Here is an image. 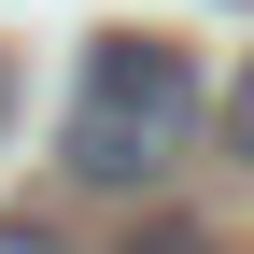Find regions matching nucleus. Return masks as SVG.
Returning a JSON list of instances; mask_svg holds the SVG:
<instances>
[{
	"label": "nucleus",
	"mask_w": 254,
	"mask_h": 254,
	"mask_svg": "<svg viewBox=\"0 0 254 254\" xmlns=\"http://www.w3.org/2000/svg\"><path fill=\"white\" fill-rule=\"evenodd\" d=\"M226 155H240V170H254V71L226 85Z\"/></svg>",
	"instance_id": "2"
},
{
	"label": "nucleus",
	"mask_w": 254,
	"mask_h": 254,
	"mask_svg": "<svg viewBox=\"0 0 254 254\" xmlns=\"http://www.w3.org/2000/svg\"><path fill=\"white\" fill-rule=\"evenodd\" d=\"M198 141V57L155 43V28H113L85 43V85H71V127H57V170L99 184V198H155Z\"/></svg>",
	"instance_id": "1"
},
{
	"label": "nucleus",
	"mask_w": 254,
	"mask_h": 254,
	"mask_svg": "<svg viewBox=\"0 0 254 254\" xmlns=\"http://www.w3.org/2000/svg\"><path fill=\"white\" fill-rule=\"evenodd\" d=\"M127 254H212V240L198 226H155V240H127Z\"/></svg>",
	"instance_id": "3"
}]
</instances>
